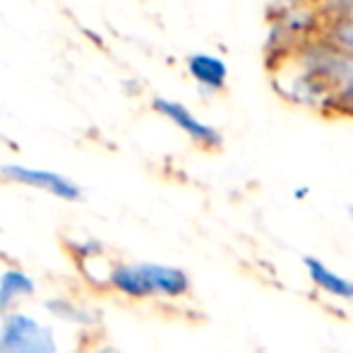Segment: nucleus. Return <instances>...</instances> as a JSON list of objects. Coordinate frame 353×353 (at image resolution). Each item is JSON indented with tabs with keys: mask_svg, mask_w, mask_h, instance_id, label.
<instances>
[{
	"mask_svg": "<svg viewBox=\"0 0 353 353\" xmlns=\"http://www.w3.org/2000/svg\"><path fill=\"white\" fill-rule=\"evenodd\" d=\"M70 250L74 252V257H77L79 262H87L89 257H99L103 252V245L99 241H94V238H89V241H72L70 243Z\"/></svg>",
	"mask_w": 353,
	"mask_h": 353,
	"instance_id": "9b49d317",
	"label": "nucleus"
},
{
	"mask_svg": "<svg viewBox=\"0 0 353 353\" xmlns=\"http://www.w3.org/2000/svg\"><path fill=\"white\" fill-rule=\"evenodd\" d=\"M144 298H183L190 291V276L178 267L157 265V262H137Z\"/></svg>",
	"mask_w": 353,
	"mask_h": 353,
	"instance_id": "20e7f679",
	"label": "nucleus"
},
{
	"mask_svg": "<svg viewBox=\"0 0 353 353\" xmlns=\"http://www.w3.org/2000/svg\"><path fill=\"white\" fill-rule=\"evenodd\" d=\"M154 111L159 116H163L168 123L178 128L181 132H185L197 147L202 149H219L223 144V137L221 132L216 130L210 123L200 121L185 103L181 101H173V99H163V97H157L154 99Z\"/></svg>",
	"mask_w": 353,
	"mask_h": 353,
	"instance_id": "7ed1b4c3",
	"label": "nucleus"
},
{
	"mask_svg": "<svg viewBox=\"0 0 353 353\" xmlns=\"http://www.w3.org/2000/svg\"><path fill=\"white\" fill-rule=\"evenodd\" d=\"M0 173H3L8 181L19 183V185L37 188V190L48 192V195L58 197V200H65V202L82 200V188L74 181H70V178L61 176V173H56V171L19 166V163H5V166L0 168Z\"/></svg>",
	"mask_w": 353,
	"mask_h": 353,
	"instance_id": "f03ea898",
	"label": "nucleus"
},
{
	"mask_svg": "<svg viewBox=\"0 0 353 353\" xmlns=\"http://www.w3.org/2000/svg\"><path fill=\"white\" fill-rule=\"evenodd\" d=\"M320 14L325 24L353 19V0H320Z\"/></svg>",
	"mask_w": 353,
	"mask_h": 353,
	"instance_id": "9d476101",
	"label": "nucleus"
},
{
	"mask_svg": "<svg viewBox=\"0 0 353 353\" xmlns=\"http://www.w3.org/2000/svg\"><path fill=\"white\" fill-rule=\"evenodd\" d=\"M303 267H305V272H307V279L315 283L320 291L330 293V296L339 298V301L353 303V279H346V276L336 274L334 270H330L325 262L312 255L303 257Z\"/></svg>",
	"mask_w": 353,
	"mask_h": 353,
	"instance_id": "423d86ee",
	"label": "nucleus"
},
{
	"mask_svg": "<svg viewBox=\"0 0 353 353\" xmlns=\"http://www.w3.org/2000/svg\"><path fill=\"white\" fill-rule=\"evenodd\" d=\"M0 353H58L56 332L27 312L10 310L0 322Z\"/></svg>",
	"mask_w": 353,
	"mask_h": 353,
	"instance_id": "f257e3e1",
	"label": "nucleus"
},
{
	"mask_svg": "<svg viewBox=\"0 0 353 353\" xmlns=\"http://www.w3.org/2000/svg\"><path fill=\"white\" fill-rule=\"evenodd\" d=\"M349 214H351V219H353V207H349Z\"/></svg>",
	"mask_w": 353,
	"mask_h": 353,
	"instance_id": "4468645a",
	"label": "nucleus"
},
{
	"mask_svg": "<svg viewBox=\"0 0 353 353\" xmlns=\"http://www.w3.org/2000/svg\"><path fill=\"white\" fill-rule=\"evenodd\" d=\"M92 353H113L111 349H97V351H92Z\"/></svg>",
	"mask_w": 353,
	"mask_h": 353,
	"instance_id": "ddd939ff",
	"label": "nucleus"
},
{
	"mask_svg": "<svg viewBox=\"0 0 353 353\" xmlns=\"http://www.w3.org/2000/svg\"><path fill=\"white\" fill-rule=\"evenodd\" d=\"M37 293V283L22 270H5L0 274V315L14 310L19 301L32 298Z\"/></svg>",
	"mask_w": 353,
	"mask_h": 353,
	"instance_id": "0eeeda50",
	"label": "nucleus"
},
{
	"mask_svg": "<svg viewBox=\"0 0 353 353\" xmlns=\"http://www.w3.org/2000/svg\"><path fill=\"white\" fill-rule=\"evenodd\" d=\"M43 310L51 317L61 322H68V325L74 327H97L99 325V312H94L92 307L79 305L77 301H70V298H46L43 301Z\"/></svg>",
	"mask_w": 353,
	"mask_h": 353,
	"instance_id": "6e6552de",
	"label": "nucleus"
},
{
	"mask_svg": "<svg viewBox=\"0 0 353 353\" xmlns=\"http://www.w3.org/2000/svg\"><path fill=\"white\" fill-rule=\"evenodd\" d=\"M305 195H307V188H298V190H296V197H298V200H303Z\"/></svg>",
	"mask_w": 353,
	"mask_h": 353,
	"instance_id": "f8f14e48",
	"label": "nucleus"
},
{
	"mask_svg": "<svg viewBox=\"0 0 353 353\" xmlns=\"http://www.w3.org/2000/svg\"><path fill=\"white\" fill-rule=\"evenodd\" d=\"M322 32L336 43L341 46L346 53L353 58V19H339V22H330L322 27Z\"/></svg>",
	"mask_w": 353,
	"mask_h": 353,
	"instance_id": "1a4fd4ad",
	"label": "nucleus"
},
{
	"mask_svg": "<svg viewBox=\"0 0 353 353\" xmlns=\"http://www.w3.org/2000/svg\"><path fill=\"white\" fill-rule=\"evenodd\" d=\"M185 65H188V74L195 79V84L205 94H219L226 89L228 65L221 56L207 53V51H197V53H190V56H188Z\"/></svg>",
	"mask_w": 353,
	"mask_h": 353,
	"instance_id": "39448f33",
	"label": "nucleus"
}]
</instances>
